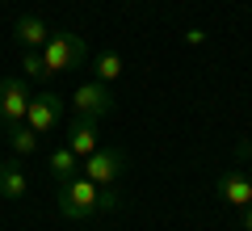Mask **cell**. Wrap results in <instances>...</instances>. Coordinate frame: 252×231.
<instances>
[{
  "label": "cell",
  "instance_id": "1",
  "mask_svg": "<svg viewBox=\"0 0 252 231\" xmlns=\"http://www.w3.org/2000/svg\"><path fill=\"white\" fill-rule=\"evenodd\" d=\"M55 206H59L63 219L84 223V219H93V214H101V185H93L84 172H76L72 181H63V185H59Z\"/></svg>",
  "mask_w": 252,
  "mask_h": 231
},
{
  "label": "cell",
  "instance_id": "2",
  "mask_svg": "<svg viewBox=\"0 0 252 231\" xmlns=\"http://www.w3.org/2000/svg\"><path fill=\"white\" fill-rule=\"evenodd\" d=\"M38 55H42V76H63V71H72V67H84L89 46H84L80 34H51Z\"/></svg>",
  "mask_w": 252,
  "mask_h": 231
},
{
  "label": "cell",
  "instance_id": "3",
  "mask_svg": "<svg viewBox=\"0 0 252 231\" xmlns=\"http://www.w3.org/2000/svg\"><path fill=\"white\" fill-rule=\"evenodd\" d=\"M34 97L26 76H4L0 80V126H17L26 122V105Z\"/></svg>",
  "mask_w": 252,
  "mask_h": 231
},
{
  "label": "cell",
  "instance_id": "4",
  "mask_svg": "<svg viewBox=\"0 0 252 231\" xmlns=\"http://www.w3.org/2000/svg\"><path fill=\"white\" fill-rule=\"evenodd\" d=\"M80 172L93 181V185L105 189V185H114V181L126 172V156L118 147H97L93 156H84V160H80Z\"/></svg>",
  "mask_w": 252,
  "mask_h": 231
},
{
  "label": "cell",
  "instance_id": "5",
  "mask_svg": "<svg viewBox=\"0 0 252 231\" xmlns=\"http://www.w3.org/2000/svg\"><path fill=\"white\" fill-rule=\"evenodd\" d=\"M63 109H67V101L59 97V93H34L26 105V126L38 134H51L55 126L63 122Z\"/></svg>",
  "mask_w": 252,
  "mask_h": 231
},
{
  "label": "cell",
  "instance_id": "6",
  "mask_svg": "<svg viewBox=\"0 0 252 231\" xmlns=\"http://www.w3.org/2000/svg\"><path fill=\"white\" fill-rule=\"evenodd\" d=\"M72 109L76 114H84V118H109L118 109V101H114V93H109V84H101V80H89V84H76V93H72Z\"/></svg>",
  "mask_w": 252,
  "mask_h": 231
},
{
  "label": "cell",
  "instance_id": "7",
  "mask_svg": "<svg viewBox=\"0 0 252 231\" xmlns=\"http://www.w3.org/2000/svg\"><path fill=\"white\" fill-rule=\"evenodd\" d=\"M63 147H72L76 156H93V151L101 147V126H97V118H84V114H76L72 122H67V139H63Z\"/></svg>",
  "mask_w": 252,
  "mask_h": 231
},
{
  "label": "cell",
  "instance_id": "8",
  "mask_svg": "<svg viewBox=\"0 0 252 231\" xmlns=\"http://www.w3.org/2000/svg\"><path fill=\"white\" fill-rule=\"evenodd\" d=\"M13 38H17L21 51H42L46 38H51V30H46V21L38 17V13H21V17L13 21Z\"/></svg>",
  "mask_w": 252,
  "mask_h": 231
},
{
  "label": "cell",
  "instance_id": "9",
  "mask_svg": "<svg viewBox=\"0 0 252 231\" xmlns=\"http://www.w3.org/2000/svg\"><path fill=\"white\" fill-rule=\"evenodd\" d=\"M215 189H219V198H223L227 206H235V210L252 206V181H248V172H223Z\"/></svg>",
  "mask_w": 252,
  "mask_h": 231
},
{
  "label": "cell",
  "instance_id": "10",
  "mask_svg": "<svg viewBox=\"0 0 252 231\" xmlns=\"http://www.w3.org/2000/svg\"><path fill=\"white\" fill-rule=\"evenodd\" d=\"M46 168H51V177L63 185V181H72L76 172H80V156H76L72 147H55L51 156H46Z\"/></svg>",
  "mask_w": 252,
  "mask_h": 231
},
{
  "label": "cell",
  "instance_id": "11",
  "mask_svg": "<svg viewBox=\"0 0 252 231\" xmlns=\"http://www.w3.org/2000/svg\"><path fill=\"white\" fill-rule=\"evenodd\" d=\"M26 194H30V177L21 168H4V177H0V198H4V202H21Z\"/></svg>",
  "mask_w": 252,
  "mask_h": 231
},
{
  "label": "cell",
  "instance_id": "12",
  "mask_svg": "<svg viewBox=\"0 0 252 231\" xmlns=\"http://www.w3.org/2000/svg\"><path fill=\"white\" fill-rule=\"evenodd\" d=\"M9 147L17 151V156H34V151H38V131H30L26 122L9 126Z\"/></svg>",
  "mask_w": 252,
  "mask_h": 231
},
{
  "label": "cell",
  "instance_id": "13",
  "mask_svg": "<svg viewBox=\"0 0 252 231\" xmlns=\"http://www.w3.org/2000/svg\"><path fill=\"white\" fill-rule=\"evenodd\" d=\"M93 71H97V80L101 84H114L118 76H122V55H114V51H105L97 63H93Z\"/></svg>",
  "mask_w": 252,
  "mask_h": 231
},
{
  "label": "cell",
  "instance_id": "14",
  "mask_svg": "<svg viewBox=\"0 0 252 231\" xmlns=\"http://www.w3.org/2000/svg\"><path fill=\"white\" fill-rule=\"evenodd\" d=\"M21 76L26 80H42V55L38 51H21Z\"/></svg>",
  "mask_w": 252,
  "mask_h": 231
},
{
  "label": "cell",
  "instance_id": "15",
  "mask_svg": "<svg viewBox=\"0 0 252 231\" xmlns=\"http://www.w3.org/2000/svg\"><path fill=\"white\" fill-rule=\"evenodd\" d=\"M118 202H122V198L114 194V185H105V189H101V210H105V214H109V210H118Z\"/></svg>",
  "mask_w": 252,
  "mask_h": 231
},
{
  "label": "cell",
  "instance_id": "16",
  "mask_svg": "<svg viewBox=\"0 0 252 231\" xmlns=\"http://www.w3.org/2000/svg\"><path fill=\"white\" fill-rule=\"evenodd\" d=\"M248 156H252V139H240L235 143V160H248Z\"/></svg>",
  "mask_w": 252,
  "mask_h": 231
},
{
  "label": "cell",
  "instance_id": "17",
  "mask_svg": "<svg viewBox=\"0 0 252 231\" xmlns=\"http://www.w3.org/2000/svg\"><path fill=\"white\" fill-rule=\"evenodd\" d=\"M202 38H206V34H202L198 26H189V30H185V42H189V46H202Z\"/></svg>",
  "mask_w": 252,
  "mask_h": 231
},
{
  "label": "cell",
  "instance_id": "18",
  "mask_svg": "<svg viewBox=\"0 0 252 231\" xmlns=\"http://www.w3.org/2000/svg\"><path fill=\"white\" fill-rule=\"evenodd\" d=\"M244 231H252V206H244Z\"/></svg>",
  "mask_w": 252,
  "mask_h": 231
},
{
  "label": "cell",
  "instance_id": "19",
  "mask_svg": "<svg viewBox=\"0 0 252 231\" xmlns=\"http://www.w3.org/2000/svg\"><path fill=\"white\" fill-rule=\"evenodd\" d=\"M4 168H9V164H4V160H0V177H4Z\"/></svg>",
  "mask_w": 252,
  "mask_h": 231
},
{
  "label": "cell",
  "instance_id": "20",
  "mask_svg": "<svg viewBox=\"0 0 252 231\" xmlns=\"http://www.w3.org/2000/svg\"><path fill=\"white\" fill-rule=\"evenodd\" d=\"M248 181H252V168H248Z\"/></svg>",
  "mask_w": 252,
  "mask_h": 231
}]
</instances>
